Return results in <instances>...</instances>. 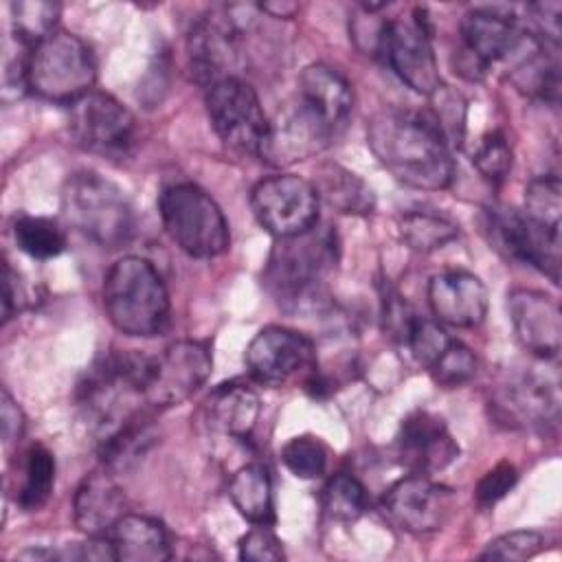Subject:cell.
Listing matches in <instances>:
<instances>
[{"instance_id":"4dcf8cb0","label":"cell","mask_w":562,"mask_h":562,"mask_svg":"<svg viewBox=\"0 0 562 562\" xmlns=\"http://www.w3.org/2000/svg\"><path fill=\"white\" fill-rule=\"evenodd\" d=\"M402 241L417 252H432L459 237V226L446 215L432 211H408L400 217Z\"/></svg>"},{"instance_id":"6da1fadb","label":"cell","mask_w":562,"mask_h":562,"mask_svg":"<svg viewBox=\"0 0 562 562\" xmlns=\"http://www.w3.org/2000/svg\"><path fill=\"white\" fill-rule=\"evenodd\" d=\"M367 143L378 162L413 189L439 191L454 180L452 147L428 112L384 110L369 121Z\"/></svg>"},{"instance_id":"ac0fdd59","label":"cell","mask_w":562,"mask_h":562,"mask_svg":"<svg viewBox=\"0 0 562 562\" xmlns=\"http://www.w3.org/2000/svg\"><path fill=\"white\" fill-rule=\"evenodd\" d=\"M507 312L518 342L533 356L551 360L562 345V316L558 303L544 292L516 288L507 294Z\"/></svg>"},{"instance_id":"7c38bea8","label":"cell","mask_w":562,"mask_h":562,"mask_svg":"<svg viewBox=\"0 0 562 562\" xmlns=\"http://www.w3.org/2000/svg\"><path fill=\"white\" fill-rule=\"evenodd\" d=\"M213 358L204 342L176 340L149 362L145 404L162 411L189 400L211 375Z\"/></svg>"},{"instance_id":"d590c367","label":"cell","mask_w":562,"mask_h":562,"mask_svg":"<svg viewBox=\"0 0 562 562\" xmlns=\"http://www.w3.org/2000/svg\"><path fill=\"white\" fill-rule=\"evenodd\" d=\"M281 463L299 479H318L327 470V448L318 437L299 435L281 448Z\"/></svg>"},{"instance_id":"4fadbf2b","label":"cell","mask_w":562,"mask_h":562,"mask_svg":"<svg viewBox=\"0 0 562 562\" xmlns=\"http://www.w3.org/2000/svg\"><path fill=\"white\" fill-rule=\"evenodd\" d=\"M457 496L428 474L397 479L382 496V514L402 531L422 536L441 529L452 516Z\"/></svg>"},{"instance_id":"83f0119b","label":"cell","mask_w":562,"mask_h":562,"mask_svg":"<svg viewBox=\"0 0 562 562\" xmlns=\"http://www.w3.org/2000/svg\"><path fill=\"white\" fill-rule=\"evenodd\" d=\"M228 496L235 509L252 525L274 522V496L270 472L261 463L241 465L228 481Z\"/></svg>"},{"instance_id":"9a60e30c","label":"cell","mask_w":562,"mask_h":562,"mask_svg":"<svg viewBox=\"0 0 562 562\" xmlns=\"http://www.w3.org/2000/svg\"><path fill=\"white\" fill-rule=\"evenodd\" d=\"M244 362L259 384L281 386L316 367V345L296 329L268 325L248 342Z\"/></svg>"},{"instance_id":"3957f363","label":"cell","mask_w":562,"mask_h":562,"mask_svg":"<svg viewBox=\"0 0 562 562\" xmlns=\"http://www.w3.org/2000/svg\"><path fill=\"white\" fill-rule=\"evenodd\" d=\"M108 321L125 336L151 338L167 329L171 303L151 261L127 255L114 261L103 279Z\"/></svg>"},{"instance_id":"52a82bcc","label":"cell","mask_w":562,"mask_h":562,"mask_svg":"<svg viewBox=\"0 0 562 562\" xmlns=\"http://www.w3.org/2000/svg\"><path fill=\"white\" fill-rule=\"evenodd\" d=\"M209 121L220 140L239 151L259 156L270 130L255 88L241 77H224L204 88Z\"/></svg>"},{"instance_id":"cb8c5ba5","label":"cell","mask_w":562,"mask_h":562,"mask_svg":"<svg viewBox=\"0 0 562 562\" xmlns=\"http://www.w3.org/2000/svg\"><path fill=\"white\" fill-rule=\"evenodd\" d=\"M259 395L239 382H224L215 386L204 404L202 419L211 432L246 439L259 419Z\"/></svg>"},{"instance_id":"2e32d148","label":"cell","mask_w":562,"mask_h":562,"mask_svg":"<svg viewBox=\"0 0 562 562\" xmlns=\"http://www.w3.org/2000/svg\"><path fill=\"white\" fill-rule=\"evenodd\" d=\"M336 136L338 130H334L305 103L294 99L283 112L277 114V119L270 121L259 158L270 165H292L325 151Z\"/></svg>"},{"instance_id":"b9f144b4","label":"cell","mask_w":562,"mask_h":562,"mask_svg":"<svg viewBox=\"0 0 562 562\" xmlns=\"http://www.w3.org/2000/svg\"><path fill=\"white\" fill-rule=\"evenodd\" d=\"M518 481V470L509 461H501L490 468L474 487V501L479 507H494L501 498H505Z\"/></svg>"},{"instance_id":"8d00e7d4","label":"cell","mask_w":562,"mask_h":562,"mask_svg":"<svg viewBox=\"0 0 562 562\" xmlns=\"http://www.w3.org/2000/svg\"><path fill=\"white\" fill-rule=\"evenodd\" d=\"M428 99L432 103L428 114L441 130L448 145L459 147L463 140V134H465V110H468L465 99L443 83Z\"/></svg>"},{"instance_id":"1f68e13d","label":"cell","mask_w":562,"mask_h":562,"mask_svg":"<svg viewBox=\"0 0 562 562\" xmlns=\"http://www.w3.org/2000/svg\"><path fill=\"white\" fill-rule=\"evenodd\" d=\"M13 239L18 248L31 259H53L66 248V233L61 226L42 215H20L13 222Z\"/></svg>"},{"instance_id":"277c9868","label":"cell","mask_w":562,"mask_h":562,"mask_svg":"<svg viewBox=\"0 0 562 562\" xmlns=\"http://www.w3.org/2000/svg\"><path fill=\"white\" fill-rule=\"evenodd\" d=\"M61 209L68 224L103 248H119L134 235L130 200L101 173H72L61 191Z\"/></svg>"},{"instance_id":"5bb4252c","label":"cell","mask_w":562,"mask_h":562,"mask_svg":"<svg viewBox=\"0 0 562 562\" xmlns=\"http://www.w3.org/2000/svg\"><path fill=\"white\" fill-rule=\"evenodd\" d=\"M461 46L454 53V72L481 81L494 61L507 59L522 29L498 9H472L461 20Z\"/></svg>"},{"instance_id":"7402d4cb","label":"cell","mask_w":562,"mask_h":562,"mask_svg":"<svg viewBox=\"0 0 562 562\" xmlns=\"http://www.w3.org/2000/svg\"><path fill=\"white\" fill-rule=\"evenodd\" d=\"M555 50L558 46L522 29L514 50L507 55V59H512V83L531 99L555 103L560 94V64Z\"/></svg>"},{"instance_id":"f546056e","label":"cell","mask_w":562,"mask_h":562,"mask_svg":"<svg viewBox=\"0 0 562 562\" xmlns=\"http://www.w3.org/2000/svg\"><path fill=\"white\" fill-rule=\"evenodd\" d=\"M55 487V457L44 443H33L24 452L22 483L15 503L24 512H40Z\"/></svg>"},{"instance_id":"ee69618b","label":"cell","mask_w":562,"mask_h":562,"mask_svg":"<svg viewBox=\"0 0 562 562\" xmlns=\"http://www.w3.org/2000/svg\"><path fill=\"white\" fill-rule=\"evenodd\" d=\"M415 318H417V314L402 299V294H397L393 288H386L382 294V321H384V329L389 331V336L400 342H406V336H408Z\"/></svg>"},{"instance_id":"f35d334b","label":"cell","mask_w":562,"mask_h":562,"mask_svg":"<svg viewBox=\"0 0 562 562\" xmlns=\"http://www.w3.org/2000/svg\"><path fill=\"white\" fill-rule=\"evenodd\" d=\"M512 160L514 154L509 140L501 132L485 134L472 151V165L492 184H501L507 178L512 171Z\"/></svg>"},{"instance_id":"bcb514c9","label":"cell","mask_w":562,"mask_h":562,"mask_svg":"<svg viewBox=\"0 0 562 562\" xmlns=\"http://www.w3.org/2000/svg\"><path fill=\"white\" fill-rule=\"evenodd\" d=\"M22 305V292H20V279L13 272L9 263H4V292H2V318L4 323L18 312Z\"/></svg>"},{"instance_id":"60d3db41","label":"cell","mask_w":562,"mask_h":562,"mask_svg":"<svg viewBox=\"0 0 562 562\" xmlns=\"http://www.w3.org/2000/svg\"><path fill=\"white\" fill-rule=\"evenodd\" d=\"M450 342H452V336L437 321L417 316L415 323L411 325V331L404 345L411 349L413 358L428 369L448 349Z\"/></svg>"},{"instance_id":"5b68a950","label":"cell","mask_w":562,"mask_h":562,"mask_svg":"<svg viewBox=\"0 0 562 562\" xmlns=\"http://www.w3.org/2000/svg\"><path fill=\"white\" fill-rule=\"evenodd\" d=\"M158 213L171 241L195 259L224 255L231 246L228 222L217 202L193 182H176L160 191Z\"/></svg>"},{"instance_id":"e575fe53","label":"cell","mask_w":562,"mask_h":562,"mask_svg":"<svg viewBox=\"0 0 562 562\" xmlns=\"http://www.w3.org/2000/svg\"><path fill=\"white\" fill-rule=\"evenodd\" d=\"M61 7L46 0H20L11 2L13 33L29 46H35L53 31H57V18Z\"/></svg>"},{"instance_id":"30bf717a","label":"cell","mask_w":562,"mask_h":562,"mask_svg":"<svg viewBox=\"0 0 562 562\" xmlns=\"http://www.w3.org/2000/svg\"><path fill=\"white\" fill-rule=\"evenodd\" d=\"M257 222L274 237H292L318 224V193L314 184L294 173L259 180L250 191Z\"/></svg>"},{"instance_id":"d6986e66","label":"cell","mask_w":562,"mask_h":562,"mask_svg":"<svg viewBox=\"0 0 562 562\" xmlns=\"http://www.w3.org/2000/svg\"><path fill=\"white\" fill-rule=\"evenodd\" d=\"M191 77L200 86H211L224 77H233L237 61V29L233 20L220 13L200 18L187 37Z\"/></svg>"},{"instance_id":"f6af8a7d","label":"cell","mask_w":562,"mask_h":562,"mask_svg":"<svg viewBox=\"0 0 562 562\" xmlns=\"http://www.w3.org/2000/svg\"><path fill=\"white\" fill-rule=\"evenodd\" d=\"M0 419H2V439L7 446L18 443L26 428V417L18 402L11 397L7 389H2V402H0Z\"/></svg>"},{"instance_id":"7bdbcfd3","label":"cell","mask_w":562,"mask_h":562,"mask_svg":"<svg viewBox=\"0 0 562 562\" xmlns=\"http://www.w3.org/2000/svg\"><path fill=\"white\" fill-rule=\"evenodd\" d=\"M239 558L252 562H279L285 558L281 540L270 525H255L239 538Z\"/></svg>"},{"instance_id":"74e56055","label":"cell","mask_w":562,"mask_h":562,"mask_svg":"<svg viewBox=\"0 0 562 562\" xmlns=\"http://www.w3.org/2000/svg\"><path fill=\"white\" fill-rule=\"evenodd\" d=\"M476 369L479 360L472 353V349L465 347L461 340L452 338L448 349L428 367V373L437 384L452 389L470 382L476 375Z\"/></svg>"},{"instance_id":"ba28073f","label":"cell","mask_w":562,"mask_h":562,"mask_svg":"<svg viewBox=\"0 0 562 562\" xmlns=\"http://www.w3.org/2000/svg\"><path fill=\"white\" fill-rule=\"evenodd\" d=\"M481 226L490 246L507 261L531 266L560 283V235L540 228L507 204H487Z\"/></svg>"},{"instance_id":"f1b7e54d","label":"cell","mask_w":562,"mask_h":562,"mask_svg":"<svg viewBox=\"0 0 562 562\" xmlns=\"http://www.w3.org/2000/svg\"><path fill=\"white\" fill-rule=\"evenodd\" d=\"M314 189L318 200L323 198L329 206L349 215H367L375 209V195L369 184L340 165H323L316 171Z\"/></svg>"},{"instance_id":"44dd1931","label":"cell","mask_w":562,"mask_h":562,"mask_svg":"<svg viewBox=\"0 0 562 562\" xmlns=\"http://www.w3.org/2000/svg\"><path fill=\"white\" fill-rule=\"evenodd\" d=\"M496 406L512 426H529L540 432L553 430L560 417L558 382L533 373L520 375L503 386Z\"/></svg>"},{"instance_id":"603a6c76","label":"cell","mask_w":562,"mask_h":562,"mask_svg":"<svg viewBox=\"0 0 562 562\" xmlns=\"http://www.w3.org/2000/svg\"><path fill=\"white\" fill-rule=\"evenodd\" d=\"M105 468L83 476L75 492V525L86 536H108L125 514V494Z\"/></svg>"},{"instance_id":"8fae6325","label":"cell","mask_w":562,"mask_h":562,"mask_svg":"<svg viewBox=\"0 0 562 562\" xmlns=\"http://www.w3.org/2000/svg\"><path fill=\"white\" fill-rule=\"evenodd\" d=\"M424 15V9H415L413 20L382 22L378 53L411 90L430 97L441 86V77Z\"/></svg>"},{"instance_id":"c3c4849f","label":"cell","mask_w":562,"mask_h":562,"mask_svg":"<svg viewBox=\"0 0 562 562\" xmlns=\"http://www.w3.org/2000/svg\"><path fill=\"white\" fill-rule=\"evenodd\" d=\"M18 558H22V560H50V558H59V555L50 549H26V551L18 553Z\"/></svg>"},{"instance_id":"d4e9b609","label":"cell","mask_w":562,"mask_h":562,"mask_svg":"<svg viewBox=\"0 0 562 562\" xmlns=\"http://www.w3.org/2000/svg\"><path fill=\"white\" fill-rule=\"evenodd\" d=\"M296 99L314 110L334 130H342L353 108L351 83L327 64H312L299 77Z\"/></svg>"},{"instance_id":"836d02e7","label":"cell","mask_w":562,"mask_h":562,"mask_svg":"<svg viewBox=\"0 0 562 562\" xmlns=\"http://www.w3.org/2000/svg\"><path fill=\"white\" fill-rule=\"evenodd\" d=\"M562 187L555 173L533 178L525 189V215L540 228L560 235Z\"/></svg>"},{"instance_id":"484cf974","label":"cell","mask_w":562,"mask_h":562,"mask_svg":"<svg viewBox=\"0 0 562 562\" xmlns=\"http://www.w3.org/2000/svg\"><path fill=\"white\" fill-rule=\"evenodd\" d=\"M158 430L151 419V408H143L99 439L101 468L112 474H123L136 468L156 446Z\"/></svg>"},{"instance_id":"7dc6e473","label":"cell","mask_w":562,"mask_h":562,"mask_svg":"<svg viewBox=\"0 0 562 562\" xmlns=\"http://www.w3.org/2000/svg\"><path fill=\"white\" fill-rule=\"evenodd\" d=\"M259 9L266 11L272 18H285L288 20L299 11V4H294V2H261Z\"/></svg>"},{"instance_id":"e0dca14e","label":"cell","mask_w":562,"mask_h":562,"mask_svg":"<svg viewBox=\"0 0 562 562\" xmlns=\"http://www.w3.org/2000/svg\"><path fill=\"white\" fill-rule=\"evenodd\" d=\"M459 454L446 422L424 408L411 411L397 430V457L411 474H432L450 465Z\"/></svg>"},{"instance_id":"ffe728a7","label":"cell","mask_w":562,"mask_h":562,"mask_svg":"<svg viewBox=\"0 0 562 562\" xmlns=\"http://www.w3.org/2000/svg\"><path fill=\"white\" fill-rule=\"evenodd\" d=\"M426 296L435 318L452 327H476L487 314V288L468 270H446L430 277Z\"/></svg>"},{"instance_id":"9c48e42d","label":"cell","mask_w":562,"mask_h":562,"mask_svg":"<svg viewBox=\"0 0 562 562\" xmlns=\"http://www.w3.org/2000/svg\"><path fill=\"white\" fill-rule=\"evenodd\" d=\"M68 132L90 154L125 158L136 140V119L116 97L92 90L70 105Z\"/></svg>"},{"instance_id":"8992f818","label":"cell","mask_w":562,"mask_h":562,"mask_svg":"<svg viewBox=\"0 0 562 562\" xmlns=\"http://www.w3.org/2000/svg\"><path fill=\"white\" fill-rule=\"evenodd\" d=\"M94 55L79 35L57 29L31 46L29 90L40 99L72 105L94 90Z\"/></svg>"},{"instance_id":"d6a6232c","label":"cell","mask_w":562,"mask_h":562,"mask_svg":"<svg viewBox=\"0 0 562 562\" xmlns=\"http://www.w3.org/2000/svg\"><path fill=\"white\" fill-rule=\"evenodd\" d=\"M323 512L338 522H353L367 509V490L349 472H336L321 490Z\"/></svg>"},{"instance_id":"7a4b0ae2","label":"cell","mask_w":562,"mask_h":562,"mask_svg":"<svg viewBox=\"0 0 562 562\" xmlns=\"http://www.w3.org/2000/svg\"><path fill=\"white\" fill-rule=\"evenodd\" d=\"M338 263V237L331 226H312L305 233L274 241L263 266V285L283 310L299 312L316 305L323 283Z\"/></svg>"},{"instance_id":"ab89813d","label":"cell","mask_w":562,"mask_h":562,"mask_svg":"<svg viewBox=\"0 0 562 562\" xmlns=\"http://www.w3.org/2000/svg\"><path fill=\"white\" fill-rule=\"evenodd\" d=\"M544 547V536L533 529H516L507 531L487 542L481 553V560H505V562H522L538 555Z\"/></svg>"},{"instance_id":"4316f807","label":"cell","mask_w":562,"mask_h":562,"mask_svg":"<svg viewBox=\"0 0 562 562\" xmlns=\"http://www.w3.org/2000/svg\"><path fill=\"white\" fill-rule=\"evenodd\" d=\"M114 558L123 562H165L171 558L169 533L158 518L145 514H123L112 531Z\"/></svg>"}]
</instances>
